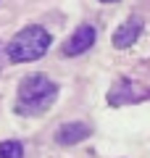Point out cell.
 <instances>
[{
	"instance_id": "6da1fadb",
	"label": "cell",
	"mask_w": 150,
	"mask_h": 158,
	"mask_svg": "<svg viewBox=\"0 0 150 158\" xmlns=\"http://www.w3.org/2000/svg\"><path fill=\"white\" fill-rule=\"evenodd\" d=\"M58 98V85L48 74L37 71V74H29V77L21 79L16 92V113L21 116H40L45 113Z\"/></svg>"
},
{
	"instance_id": "7a4b0ae2",
	"label": "cell",
	"mask_w": 150,
	"mask_h": 158,
	"mask_svg": "<svg viewBox=\"0 0 150 158\" xmlns=\"http://www.w3.org/2000/svg\"><path fill=\"white\" fill-rule=\"evenodd\" d=\"M50 42V32L40 24H29L24 27L19 34H13V40L6 45V56L11 63H29V61H40L48 53Z\"/></svg>"
},
{
	"instance_id": "3957f363",
	"label": "cell",
	"mask_w": 150,
	"mask_h": 158,
	"mask_svg": "<svg viewBox=\"0 0 150 158\" xmlns=\"http://www.w3.org/2000/svg\"><path fill=\"white\" fill-rule=\"evenodd\" d=\"M145 98H150V90L137 85V82H132V79H119L116 85L111 87V92H108V103L111 106L137 103V100H145Z\"/></svg>"
},
{
	"instance_id": "277c9868",
	"label": "cell",
	"mask_w": 150,
	"mask_h": 158,
	"mask_svg": "<svg viewBox=\"0 0 150 158\" xmlns=\"http://www.w3.org/2000/svg\"><path fill=\"white\" fill-rule=\"evenodd\" d=\"M95 27H90V24H82V27L74 29V34L63 42V56L74 58V56H82L84 50H90V48L95 45Z\"/></svg>"
},
{
	"instance_id": "5b68a950",
	"label": "cell",
	"mask_w": 150,
	"mask_h": 158,
	"mask_svg": "<svg viewBox=\"0 0 150 158\" xmlns=\"http://www.w3.org/2000/svg\"><path fill=\"white\" fill-rule=\"evenodd\" d=\"M140 34H142V19L132 16V19H127V21L113 32V45L121 48V50H124V48H132L134 42H137Z\"/></svg>"
},
{
	"instance_id": "8992f818",
	"label": "cell",
	"mask_w": 150,
	"mask_h": 158,
	"mask_svg": "<svg viewBox=\"0 0 150 158\" xmlns=\"http://www.w3.org/2000/svg\"><path fill=\"white\" fill-rule=\"evenodd\" d=\"M90 135H92L90 124H84V121H69V124H63L56 132V142H61V145H77V142L87 140Z\"/></svg>"
},
{
	"instance_id": "52a82bcc",
	"label": "cell",
	"mask_w": 150,
	"mask_h": 158,
	"mask_svg": "<svg viewBox=\"0 0 150 158\" xmlns=\"http://www.w3.org/2000/svg\"><path fill=\"white\" fill-rule=\"evenodd\" d=\"M0 158H24V145L19 140H3L0 142Z\"/></svg>"
},
{
	"instance_id": "ba28073f",
	"label": "cell",
	"mask_w": 150,
	"mask_h": 158,
	"mask_svg": "<svg viewBox=\"0 0 150 158\" xmlns=\"http://www.w3.org/2000/svg\"><path fill=\"white\" fill-rule=\"evenodd\" d=\"M3 56H6V50H3V45H0V69H3ZM8 58V56H6Z\"/></svg>"
},
{
	"instance_id": "9c48e42d",
	"label": "cell",
	"mask_w": 150,
	"mask_h": 158,
	"mask_svg": "<svg viewBox=\"0 0 150 158\" xmlns=\"http://www.w3.org/2000/svg\"><path fill=\"white\" fill-rule=\"evenodd\" d=\"M103 3H116V0H103Z\"/></svg>"
}]
</instances>
